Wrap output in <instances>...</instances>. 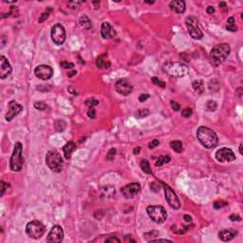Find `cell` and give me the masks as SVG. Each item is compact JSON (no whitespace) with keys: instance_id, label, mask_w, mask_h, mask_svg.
<instances>
[{"instance_id":"cell-9","label":"cell","mask_w":243,"mask_h":243,"mask_svg":"<svg viewBox=\"0 0 243 243\" xmlns=\"http://www.w3.org/2000/svg\"><path fill=\"white\" fill-rule=\"evenodd\" d=\"M161 183L163 186L164 189V194H165V198H166V201L168 202L169 205L172 207L173 209H179L180 207V202L179 201L178 197H177L176 193L173 191V189L171 188L169 185H167L164 182H162Z\"/></svg>"},{"instance_id":"cell-3","label":"cell","mask_w":243,"mask_h":243,"mask_svg":"<svg viewBox=\"0 0 243 243\" xmlns=\"http://www.w3.org/2000/svg\"><path fill=\"white\" fill-rule=\"evenodd\" d=\"M164 73L172 77H184L189 73L188 66L180 62H167L163 65Z\"/></svg>"},{"instance_id":"cell-54","label":"cell","mask_w":243,"mask_h":243,"mask_svg":"<svg viewBox=\"0 0 243 243\" xmlns=\"http://www.w3.org/2000/svg\"><path fill=\"white\" fill-rule=\"evenodd\" d=\"M140 151H141V148L140 147H137V148L134 149V154H139Z\"/></svg>"},{"instance_id":"cell-33","label":"cell","mask_w":243,"mask_h":243,"mask_svg":"<svg viewBox=\"0 0 243 243\" xmlns=\"http://www.w3.org/2000/svg\"><path fill=\"white\" fill-rule=\"evenodd\" d=\"M151 81H152L153 84H155L156 86H160V87H162V88L165 87V82H163V81H162V80L158 79L157 77H152Z\"/></svg>"},{"instance_id":"cell-43","label":"cell","mask_w":243,"mask_h":243,"mask_svg":"<svg viewBox=\"0 0 243 243\" xmlns=\"http://www.w3.org/2000/svg\"><path fill=\"white\" fill-rule=\"evenodd\" d=\"M9 186H10L9 184L5 183L4 181H1V196H3V195H4L5 191H6V190L8 189V187H9Z\"/></svg>"},{"instance_id":"cell-4","label":"cell","mask_w":243,"mask_h":243,"mask_svg":"<svg viewBox=\"0 0 243 243\" xmlns=\"http://www.w3.org/2000/svg\"><path fill=\"white\" fill-rule=\"evenodd\" d=\"M22 151H23V146L20 142H17L15 143L13 152L12 154V157L10 160V170L13 172H18L22 169L24 164V159L22 156Z\"/></svg>"},{"instance_id":"cell-44","label":"cell","mask_w":243,"mask_h":243,"mask_svg":"<svg viewBox=\"0 0 243 243\" xmlns=\"http://www.w3.org/2000/svg\"><path fill=\"white\" fill-rule=\"evenodd\" d=\"M159 145H160L159 141H158V140H154L153 142H151L150 143H149V148H150V149H153V148L157 147Z\"/></svg>"},{"instance_id":"cell-7","label":"cell","mask_w":243,"mask_h":243,"mask_svg":"<svg viewBox=\"0 0 243 243\" xmlns=\"http://www.w3.org/2000/svg\"><path fill=\"white\" fill-rule=\"evenodd\" d=\"M146 212L154 222L156 223H163L167 218V213L165 209L161 205L155 206H148L146 209Z\"/></svg>"},{"instance_id":"cell-35","label":"cell","mask_w":243,"mask_h":243,"mask_svg":"<svg viewBox=\"0 0 243 243\" xmlns=\"http://www.w3.org/2000/svg\"><path fill=\"white\" fill-rule=\"evenodd\" d=\"M226 205H227V202L224 201H215L214 203V208L215 209H221L223 207H225Z\"/></svg>"},{"instance_id":"cell-39","label":"cell","mask_w":243,"mask_h":243,"mask_svg":"<svg viewBox=\"0 0 243 243\" xmlns=\"http://www.w3.org/2000/svg\"><path fill=\"white\" fill-rule=\"evenodd\" d=\"M193 111H192V109L190 107H186L184 108L183 110H182V112H181V115L183 116L184 118H189L190 116L192 115Z\"/></svg>"},{"instance_id":"cell-27","label":"cell","mask_w":243,"mask_h":243,"mask_svg":"<svg viewBox=\"0 0 243 243\" xmlns=\"http://www.w3.org/2000/svg\"><path fill=\"white\" fill-rule=\"evenodd\" d=\"M227 26H226V30L229 31H236L237 28L235 24V18L234 17H230L227 20Z\"/></svg>"},{"instance_id":"cell-10","label":"cell","mask_w":243,"mask_h":243,"mask_svg":"<svg viewBox=\"0 0 243 243\" xmlns=\"http://www.w3.org/2000/svg\"><path fill=\"white\" fill-rule=\"evenodd\" d=\"M51 39L53 43L58 46H61L62 44H64L66 40V31H65V28L62 25L56 24L52 27Z\"/></svg>"},{"instance_id":"cell-50","label":"cell","mask_w":243,"mask_h":243,"mask_svg":"<svg viewBox=\"0 0 243 243\" xmlns=\"http://www.w3.org/2000/svg\"><path fill=\"white\" fill-rule=\"evenodd\" d=\"M241 90H242V87H239V88H237L236 92V95L239 96V98H241V92H242Z\"/></svg>"},{"instance_id":"cell-52","label":"cell","mask_w":243,"mask_h":243,"mask_svg":"<svg viewBox=\"0 0 243 243\" xmlns=\"http://www.w3.org/2000/svg\"><path fill=\"white\" fill-rule=\"evenodd\" d=\"M76 73H77V72H76L75 70H71V71H69V72L68 73V76H69V77H72V76L75 75Z\"/></svg>"},{"instance_id":"cell-37","label":"cell","mask_w":243,"mask_h":243,"mask_svg":"<svg viewBox=\"0 0 243 243\" xmlns=\"http://www.w3.org/2000/svg\"><path fill=\"white\" fill-rule=\"evenodd\" d=\"M34 107L35 109H38V110H46L48 108V106L45 104V103H42V102H36L34 103Z\"/></svg>"},{"instance_id":"cell-29","label":"cell","mask_w":243,"mask_h":243,"mask_svg":"<svg viewBox=\"0 0 243 243\" xmlns=\"http://www.w3.org/2000/svg\"><path fill=\"white\" fill-rule=\"evenodd\" d=\"M54 126H55V129H56L58 132H62L65 130L67 124H66V123L63 120H57L56 122H55Z\"/></svg>"},{"instance_id":"cell-46","label":"cell","mask_w":243,"mask_h":243,"mask_svg":"<svg viewBox=\"0 0 243 243\" xmlns=\"http://www.w3.org/2000/svg\"><path fill=\"white\" fill-rule=\"evenodd\" d=\"M230 219L232 220V221H239L241 218H240L239 216H237V215H231Z\"/></svg>"},{"instance_id":"cell-48","label":"cell","mask_w":243,"mask_h":243,"mask_svg":"<svg viewBox=\"0 0 243 243\" xmlns=\"http://www.w3.org/2000/svg\"><path fill=\"white\" fill-rule=\"evenodd\" d=\"M206 12H207V13H209V14L214 13H215V8L212 7V6H209V7L206 9Z\"/></svg>"},{"instance_id":"cell-53","label":"cell","mask_w":243,"mask_h":243,"mask_svg":"<svg viewBox=\"0 0 243 243\" xmlns=\"http://www.w3.org/2000/svg\"><path fill=\"white\" fill-rule=\"evenodd\" d=\"M93 5L95 6V9H98L99 5H100V2H99V1H93Z\"/></svg>"},{"instance_id":"cell-49","label":"cell","mask_w":243,"mask_h":243,"mask_svg":"<svg viewBox=\"0 0 243 243\" xmlns=\"http://www.w3.org/2000/svg\"><path fill=\"white\" fill-rule=\"evenodd\" d=\"M183 218H184L185 221H186V222H188V223H189V222L191 223V221H192V218H191V217H190V216H188V215H184V216H183Z\"/></svg>"},{"instance_id":"cell-31","label":"cell","mask_w":243,"mask_h":243,"mask_svg":"<svg viewBox=\"0 0 243 243\" xmlns=\"http://www.w3.org/2000/svg\"><path fill=\"white\" fill-rule=\"evenodd\" d=\"M85 104H86V106H87V107H93L97 106V104H99V101L96 100L95 98H88L87 100L85 102Z\"/></svg>"},{"instance_id":"cell-56","label":"cell","mask_w":243,"mask_h":243,"mask_svg":"<svg viewBox=\"0 0 243 243\" xmlns=\"http://www.w3.org/2000/svg\"><path fill=\"white\" fill-rule=\"evenodd\" d=\"M239 153L241 154H243V150H242V143H240V145H239Z\"/></svg>"},{"instance_id":"cell-32","label":"cell","mask_w":243,"mask_h":243,"mask_svg":"<svg viewBox=\"0 0 243 243\" xmlns=\"http://www.w3.org/2000/svg\"><path fill=\"white\" fill-rule=\"evenodd\" d=\"M60 66H61V68L65 69H72L74 68V64L68 62V61H62V62L60 63Z\"/></svg>"},{"instance_id":"cell-51","label":"cell","mask_w":243,"mask_h":243,"mask_svg":"<svg viewBox=\"0 0 243 243\" xmlns=\"http://www.w3.org/2000/svg\"><path fill=\"white\" fill-rule=\"evenodd\" d=\"M151 241H164V242H172V240H169V239H152Z\"/></svg>"},{"instance_id":"cell-6","label":"cell","mask_w":243,"mask_h":243,"mask_svg":"<svg viewBox=\"0 0 243 243\" xmlns=\"http://www.w3.org/2000/svg\"><path fill=\"white\" fill-rule=\"evenodd\" d=\"M46 227L39 220H32L26 226V233L34 239H38L45 234Z\"/></svg>"},{"instance_id":"cell-40","label":"cell","mask_w":243,"mask_h":243,"mask_svg":"<svg viewBox=\"0 0 243 243\" xmlns=\"http://www.w3.org/2000/svg\"><path fill=\"white\" fill-rule=\"evenodd\" d=\"M206 107L210 111H214V110H216L217 108V103L215 101H209L206 104Z\"/></svg>"},{"instance_id":"cell-47","label":"cell","mask_w":243,"mask_h":243,"mask_svg":"<svg viewBox=\"0 0 243 243\" xmlns=\"http://www.w3.org/2000/svg\"><path fill=\"white\" fill-rule=\"evenodd\" d=\"M148 98H149V95H148V94H142V95L139 97V101H140L141 103H142V102L146 101Z\"/></svg>"},{"instance_id":"cell-42","label":"cell","mask_w":243,"mask_h":243,"mask_svg":"<svg viewBox=\"0 0 243 243\" xmlns=\"http://www.w3.org/2000/svg\"><path fill=\"white\" fill-rule=\"evenodd\" d=\"M171 107H172V109L175 110V111H178V110H180V104L175 102V101H171Z\"/></svg>"},{"instance_id":"cell-26","label":"cell","mask_w":243,"mask_h":243,"mask_svg":"<svg viewBox=\"0 0 243 243\" xmlns=\"http://www.w3.org/2000/svg\"><path fill=\"white\" fill-rule=\"evenodd\" d=\"M141 168H142V170L143 171V172L146 173V174H150V175L153 174L152 170L150 168V164H149L147 160H142V161L141 162Z\"/></svg>"},{"instance_id":"cell-16","label":"cell","mask_w":243,"mask_h":243,"mask_svg":"<svg viewBox=\"0 0 243 243\" xmlns=\"http://www.w3.org/2000/svg\"><path fill=\"white\" fill-rule=\"evenodd\" d=\"M22 110H23V107H22L20 104H18L15 101H10L8 104V111L5 118H6L8 122H10L16 115L19 114Z\"/></svg>"},{"instance_id":"cell-45","label":"cell","mask_w":243,"mask_h":243,"mask_svg":"<svg viewBox=\"0 0 243 243\" xmlns=\"http://www.w3.org/2000/svg\"><path fill=\"white\" fill-rule=\"evenodd\" d=\"M106 242H107V243H109V242H117V243H119L120 239H117V237H115V236H110V237H108V239H106Z\"/></svg>"},{"instance_id":"cell-15","label":"cell","mask_w":243,"mask_h":243,"mask_svg":"<svg viewBox=\"0 0 243 243\" xmlns=\"http://www.w3.org/2000/svg\"><path fill=\"white\" fill-rule=\"evenodd\" d=\"M34 73L39 79L46 81L51 78V76L53 75V69H51V67H49V66L40 65L35 68Z\"/></svg>"},{"instance_id":"cell-14","label":"cell","mask_w":243,"mask_h":243,"mask_svg":"<svg viewBox=\"0 0 243 243\" xmlns=\"http://www.w3.org/2000/svg\"><path fill=\"white\" fill-rule=\"evenodd\" d=\"M141 192V185L137 182L129 183L121 189V193L126 198H133Z\"/></svg>"},{"instance_id":"cell-11","label":"cell","mask_w":243,"mask_h":243,"mask_svg":"<svg viewBox=\"0 0 243 243\" xmlns=\"http://www.w3.org/2000/svg\"><path fill=\"white\" fill-rule=\"evenodd\" d=\"M64 239V231L60 225H54L48 233L47 241L51 243H60Z\"/></svg>"},{"instance_id":"cell-23","label":"cell","mask_w":243,"mask_h":243,"mask_svg":"<svg viewBox=\"0 0 243 243\" xmlns=\"http://www.w3.org/2000/svg\"><path fill=\"white\" fill-rule=\"evenodd\" d=\"M79 23L82 27H84L86 30H90L92 27L91 21L89 20V18H88L86 15H84V16H82V17H80Z\"/></svg>"},{"instance_id":"cell-20","label":"cell","mask_w":243,"mask_h":243,"mask_svg":"<svg viewBox=\"0 0 243 243\" xmlns=\"http://www.w3.org/2000/svg\"><path fill=\"white\" fill-rule=\"evenodd\" d=\"M170 8L177 13H183L185 12V2L182 0H174L170 3Z\"/></svg>"},{"instance_id":"cell-34","label":"cell","mask_w":243,"mask_h":243,"mask_svg":"<svg viewBox=\"0 0 243 243\" xmlns=\"http://www.w3.org/2000/svg\"><path fill=\"white\" fill-rule=\"evenodd\" d=\"M51 7H48V10L45 13H43L41 15H40V18H39V23H43L44 21H46L48 18V15H49V13H51Z\"/></svg>"},{"instance_id":"cell-12","label":"cell","mask_w":243,"mask_h":243,"mask_svg":"<svg viewBox=\"0 0 243 243\" xmlns=\"http://www.w3.org/2000/svg\"><path fill=\"white\" fill-rule=\"evenodd\" d=\"M216 159L220 162H233L236 160L235 153L227 147L220 148L216 153Z\"/></svg>"},{"instance_id":"cell-2","label":"cell","mask_w":243,"mask_h":243,"mask_svg":"<svg viewBox=\"0 0 243 243\" xmlns=\"http://www.w3.org/2000/svg\"><path fill=\"white\" fill-rule=\"evenodd\" d=\"M230 52L231 48L228 44L223 43L215 46L212 48L211 53H210V61H211L212 65L215 67L221 65L228 58Z\"/></svg>"},{"instance_id":"cell-17","label":"cell","mask_w":243,"mask_h":243,"mask_svg":"<svg viewBox=\"0 0 243 243\" xmlns=\"http://www.w3.org/2000/svg\"><path fill=\"white\" fill-rule=\"evenodd\" d=\"M12 66L10 65L9 61L3 55L0 56V78L5 79L12 73Z\"/></svg>"},{"instance_id":"cell-36","label":"cell","mask_w":243,"mask_h":243,"mask_svg":"<svg viewBox=\"0 0 243 243\" xmlns=\"http://www.w3.org/2000/svg\"><path fill=\"white\" fill-rule=\"evenodd\" d=\"M149 113H150V112H149L148 109H141L137 112L136 117L137 118H143V117H146V116H148Z\"/></svg>"},{"instance_id":"cell-38","label":"cell","mask_w":243,"mask_h":243,"mask_svg":"<svg viewBox=\"0 0 243 243\" xmlns=\"http://www.w3.org/2000/svg\"><path fill=\"white\" fill-rule=\"evenodd\" d=\"M115 155H116V149L115 148H111L108 151L107 155V161H112V160H114Z\"/></svg>"},{"instance_id":"cell-22","label":"cell","mask_w":243,"mask_h":243,"mask_svg":"<svg viewBox=\"0 0 243 243\" xmlns=\"http://www.w3.org/2000/svg\"><path fill=\"white\" fill-rule=\"evenodd\" d=\"M76 150V145L73 142H68L66 143V145L63 147V152H64V156L67 160H69L72 153Z\"/></svg>"},{"instance_id":"cell-18","label":"cell","mask_w":243,"mask_h":243,"mask_svg":"<svg viewBox=\"0 0 243 243\" xmlns=\"http://www.w3.org/2000/svg\"><path fill=\"white\" fill-rule=\"evenodd\" d=\"M101 35L104 39H107V38H111L116 35V31L113 28L110 26L108 22H104L101 27Z\"/></svg>"},{"instance_id":"cell-13","label":"cell","mask_w":243,"mask_h":243,"mask_svg":"<svg viewBox=\"0 0 243 243\" xmlns=\"http://www.w3.org/2000/svg\"><path fill=\"white\" fill-rule=\"evenodd\" d=\"M115 89L119 94L127 96L133 90V86L126 79H120L116 82L115 84Z\"/></svg>"},{"instance_id":"cell-19","label":"cell","mask_w":243,"mask_h":243,"mask_svg":"<svg viewBox=\"0 0 243 243\" xmlns=\"http://www.w3.org/2000/svg\"><path fill=\"white\" fill-rule=\"evenodd\" d=\"M96 66L99 69H107L110 68L111 63H110V61L108 60V55L107 52H104V53L101 54L100 56L97 57Z\"/></svg>"},{"instance_id":"cell-41","label":"cell","mask_w":243,"mask_h":243,"mask_svg":"<svg viewBox=\"0 0 243 243\" xmlns=\"http://www.w3.org/2000/svg\"><path fill=\"white\" fill-rule=\"evenodd\" d=\"M95 110H94V108L93 107H89V109H88V111H87V116L89 118H91V119H94L95 118Z\"/></svg>"},{"instance_id":"cell-24","label":"cell","mask_w":243,"mask_h":243,"mask_svg":"<svg viewBox=\"0 0 243 243\" xmlns=\"http://www.w3.org/2000/svg\"><path fill=\"white\" fill-rule=\"evenodd\" d=\"M170 146L173 150L177 153H180L183 150V145H182V142L180 141H173L170 142Z\"/></svg>"},{"instance_id":"cell-30","label":"cell","mask_w":243,"mask_h":243,"mask_svg":"<svg viewBox=\"0 0 243 243\" xmlns=\"http://www.w3.org/2000/svg\"><path fill=\"white\" fill-rule=\"evenodd\" d=\"M188 228H189V226H186V227H180V228H177V226H172L171 230H172L176 234L181 235V234H184L185 232L188 230Z\"/></svg>"},{"instance_id":"cell-57","label":"cell","mask_w":243,"mask_h":243,"mask_svg":"<svg viewBox=\"0 0 243 243\" xmlns=\"http://www.w3.org/2000/svg\"><path fill=\"white\" fill-rule=\"evenodd\" d=\"M145 3H148V4H153L154 3V1L153 2H151V1H145Z\"/></svg>"},{"instance_id":"cell-21","label":"cell","mask_w":243,"mask_h":243,"mask_svg":"<svg viewBox=\"0 0 243 243\" xmlns=\"http://www.w3.org/2000/svg\"><path fill=\"white\" fill-rule=\"evenodd\" d=\"M236 235V231L234 230H222L218 233V237L222 241H230L234 239Z\"/></svg>"},{"instance_id":"cell-1","label":"cell","mask_w":243,"mask_h":243,"mask_svg":"<svg viewBox=\"0 0 243 243\" xmlns=\"http://www.w3.org/2000/svg\"><path fill=\"white\" fill-rule=\"evenodd\" d=\"M198 140L206 148H214L218 145V136L216 132L206 126H200L197 131Z\"/></svg>"},{"instance_id":"cell-5","label":"cell","mask_w":243,"mask_h":243,"mask_svg":"<svg viewBox=\"0 0 243 243\" xmlns=\"http://www.w3.org/2000/svg\"><path fill=\"white\" fill-rule=\"evenodd\" d=\"M46 163L51 171L58 173L62 170L63 167V158L56 150L48 151L46 155Z\"/></svg>"},{"instance_id":"cell-28","label":"cell","mask_w":243,"mask_h":243,"mask_svg":"<svg viewBox=\"0 0 243 243\" xmlns=\"http://www.w3.org/2000/svg\"><path fill=\"white\" fill-rule=\"evenodd\" d=\"M170 160H171V158L169 157V156H162V157H160L159 159H158V161L156 162V163H155V165L156 166H162L163 164H165V163H168L169 162H170Z\"/></svg>"},{"instance_id":"cell-8","label":"cell","mask_w":243,"mask_h":243,"mask_svg":"<svg viewBox=\"0 0 243 243\" xmlns=\"http://www.w3.org/2000/svg\"><path fill=\"white\" fill-rule=\"evenodd\" d=\"M185 24L188 30L189 34L192 38H194L196 40H200L203 37V34L201 31L200 27H198V20L195 16H187L185 19Z\"/></svg>"},{"instance_id":"cell-25","label":"cell","mask_w":243,"mask_h":243,"mask_svg":"<svg viewBox=\"0 0 243 243\" xmlns=\"http://www.w3.org/2000/svg\"><path fill=\"white\" fill-rule=\"evenodd\" d=\"M192 86L198 93H202L204 91V85H203V82L201 80L194 81V82H193V84H192Z\"/></svg>"},{"instance_id":"cell-55","label":"cell","mask_w":243,"mask_h":243,"mask_svg":"<svg viewBox=\"0 0 243 243\" xmlns=\"http://www.w3.org/2000/svg\"><path fill=\"white\" fill-rule=\"evenodd\" d=\"M219 7H220V8H226V3H225V2L219 3Z\"/></svg>"}]
</instances>
